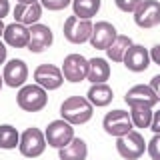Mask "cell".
<instances>
[{
    "mask_svg": "<svg viewBox=\"0 0 160 160\" xmlns=\"http://www.w3.org/2000/svg\"><path fill=\"white\" fill-rule=\"evenodd\" d=\"M92 114H94V106L88 102L86 96H68L60 104V116L72 126L86 124L92 118Z\"/></svg>",
    "mask_w": 160,
    "mask_h": 160,
    "instance_id": "6da1fadb",
    "label": "cell"
},
{
    "mask_svg": "<svg viewBox=\"0 0 160 160\" xmlns=\"http://www.w3.org/2000/svg\"><path fill=\"white\" fill-rule=\"evenodd\" d=\"M16 104L24 112H40V110H44L46 104H48V90L38 86L36 82L24 84L22 88H18Z\"/></svg>",
    "mask_w": 160,
    "mask_h": 160,
    "instance_id": "7a4b0ae2",
    "label": "cell"
},
{
    "mask_svg": "<svg viewBox=\"0 0 160 160\" xmlns=\"http://www.w3.org/2000/svg\"><path fill=\"white\" fill-rule=\"evenodd\" d=\"M18 150L24 158H38L46 150V136H44V132L36 126H30L24 132H20Z\"/></svg>",
    "mask_w": 160,
    "mask_h": 160,
    "instance_id": "3957f363",
    "label": "cell"
},
{
    "mask_svg": "<svg viewBox=\"0 0 160 160\" xmlns=\"http://www.w3.org/2000/svg\"><path fill=\"white\" fill-rule=\"evenodd\" d=\"M116 150L124 160H138L146 152V140L138 130H130L128 134L116 138Z\"/></svg>",
    "mask_w": 160,
    "mask_h": 160,
    "instance_id": "277c9868",
    "label": "cell"
},
{
    "mask_svg": "<svg viewBox=\"0 0 160 160\" xmlns=\"http://www.w3.org/2000/svg\"><path fill=\"white\" fill-rule=\"evenodd\" d=\"M44 136H46L48 146L60 150L74 138V126L70 122H66V120H62V118L52 120V122L46 126V130H44Z\"/></svg>",
    "mask_w": 160,
    "mask_h": 160,
    "instance_id": "5b68a950",
    "label": "cell"
},
{
    "mask_svg": "<svg viewBox=\"0 0 160 160\" xmlns=\"http://www.w3.org/2000/svg\"><path fill=\"white\" fill-rule=\"evenodd\" d=\"M94 24L86 18H78V16H68L64 20V38L70 44H84L90 40Z\"/></svg>",
    "mask_w": 160,
    "mask_h": 160,
    "instance_id": "8992f818",
    "label": "cell"
},
{
    "mask_svg": "<svg viewBox=\"0 0 160 160\" xmlns=\"http://www.w3.org/2000/svg\"><path fill=\"white\" fill-rule=\"evenodd\" d=\"M102 128L108 136H114V138L128 134L130 130H134L132 120H130V112H126V110H112V112H108L102 120Z\"/></svg>",
    "mask_w": 160,
    "mask_h": 160,
    "instance_id": "52a82bcc",
    "label": "cell"
},
{
    "mask_svg": "<svg viewBox=\"0 0 160 160\" xmlns=\"http://www.w3.org/2000/svg\"><path fill=\"white\" fill-rule=\"evenodd\" d=\"M62 76L64 80L72 84H78L88 76V58H84L82 54H68L62 62Z\"/></svg>",
    "mask_w": 160,
    "mask_h": 160,
    "instance_id": "ba28073f",
    "label": "cell"
},
{
    "mask_svg": "<svg viewBox=\"0 0 160 160\" xmlns=\"http://www.w3.org/2000/svg\"><path fill=\"white\" fill-rule=\"evenodd\" d=\"M2 80L4 84L10 88H22L28 80V66L24 60L20 58H12L8 62H4L2 68Z\"/></svg>",
    "mask_w": 160,
    "mask_h": 160,
    "instance_id": "9c48e42d",
    "label": "cell"
},
{
    "mask_svg": "<svg viewBox=\"0 0 160 160\" xmlns=\"http://www.w3.org/2000/svg\"><path fill=\"white\" fill-rule=\"evenodd\" d=\"M28 32H30V38H28V50L34 54H40L44 52V50H48L52 46L54 42V32L50 30V26L46 24H32V26H28Z\"/></svg>",
    "mask_w": 160,
    "mask_h": 160,
    "instance_id": "30bf717a",
    "label": "cell"
},
{
    "mask_svg": "<svg viewBox=\"0 0 160 160\" xmlns=\"http://www.w3.org/2000/svg\"><path fill=\"white\" fill-rule=\"evenodd\" d=\"M134 22L138 28H154L160 24V2L158 0H144L134 10Z\"/></svg>",
    "mask_w": 160,
    "mask_h": 160,
    "instance_id": "8fae6325",
    "label": "cell"
},
{
    "mask_svg": "<svg viewBox=\"0 0 160 160\" xmlns=\"http://www.w3.org/2000/svg\"><path fill=\"white\" fill-rule=\"evenodd\" d=\"M34 82L44 90H58L64 84L62 70L54 64H40L34 70Z\"/></svg>",
    "mask_w": 160,
    "mask_h": 160,
    "instance_id": "7c38bea8",
    "label": "cell"
},
{
    "mask_svg": "<svg viewBox=\"0 0 160 160\" xmlns=\"http://www.w3.org/2000/svg\"><path fill=\"white\" fill-rule=\"evenodd\" d=\"M118 36V30L106 20H100L92 26V34H90V46L96 50H106L110 44L114 42V38Z\"/></svg>",
    "mask_w": 160,
    "mask_h": 160,
    "instance_id": "4fadbf2b",
    "label": "cell"
},
{
    "mask_svg": "<svg viewBox=\"0 0 160 160\" xmlns=\"http://www.w3.org/2000/svg\"><path fill=\"white\" fill-rule=\"evenodd\" d=\"M150 62H152V60H150V52L142 44H132V46L126 50L124 60H122V64L130 72H144V70L150 66Z\"/></svg>",
    "mask_w": 160,
    "mask_h": 160,
    "instance_id": "5bb4252c",
    "label": "cell"
},
{
    "mask_svg": "<svg viewBox=\"0 0 160 160\" xmlns=\"http://www.w3.org/2000/svg\"><path fill=\"white\" fill-rule=\"evenodd\" d=\"M124 102L128 106H146V108H154L158 104L156 94L152 92V88L148 84H136L126 92L124 96Z\"/></svg>",
    "mask_w": 160,
    "mask_h": 160,
    "instance_id": "9a60e30c",
    "label": "cell"
},
{
    "mask_svg": "<svg viewBox=\"0 0 160 160\" xmlns=\"http://www.w3.org/2000/svg\"><path fill=\"white\" fill-rule=\"evenodd\" d=\"M28 38H30V32H28V26L24 24H18V22H12L4 28V34H2V40L6 46H12V48H26L28 46Z\"/></svg>",
    "mask_w": 160,
    "mask_h": 160,
    "instance_id": "2e32d148",
    "label": "cell"
},
{
    "mask_svg": "<svg viewBox=\"0 0 160 160\" xmlns=\"http://www.w3.org/2000/svg\"><path fill=\"white\" fill-rule=\"evenodd\" d=\"M42 16V4L32 2V4H16L14 6V22L24 24V26H32L36 24Z\"/></svg>",
    "mask_w": 160,
    "mask_h": 160,
    "instance_id": "e0dca14e",
    "label": "cell"
},
{
    "mask_svg": "<svg viewBox=\"0 0 160 160\" xmlns=\"http://www.w3.org/2000/svg\"><path fill=\"white\" fill-rule=\"evenodd\" d=\"M88 156V146L86 140L74 136L64 148L58 150V160H86Z\"/></svg>",
    "mask_w": 160,
    "mask_h": 160,
    "instance_id": "ac0fdd59",
    "label": "cell"
},
{
    "mask_svg": "<svg viewBox=\"0 0 160 160\" xmlns=\"http://www.w3.org/2000/svg\"><path fill=\"white\" fill-rule=\"evenodd\" d=\"M86 98H88V102L92 104V106L104 108V106H108V104L112 102L114 90L110 88L106 82L104 84H92V86L88 88V92H86Z\"/></svg>",
    "mask_w": 160,
    "mask_h": 160,
    "instance_id": "d6986e66",
    "label": "cell"
},
{
    "mask_svg": "<svg viewBox=\"0 0 160 160\" xmlns=\"http://www.w3.org/2000/svg\"><path fill=\"white\" fill-rule=\"evenodd\" d=\"M92 84H104L110 80V64L106 58H90L88 60V76Z\"/></svg>",
    "mask_w": 160,
    "mask_h": 160,
    "instance_id": "ffe728a7",
    "label": "cell"
},
{
    "mask_svg": "<svg viewBox=\"0 0 160 160\" xmlns=\"http://www.w3.org/2000/svg\"><path fill=\"white\" fill-rule=\"evenodd\" d=\"M132 38L126 36V34H118L116 38H114V42L110 44V46L106 48V56L108 60H112V62H122L124 60V54H126V50L132 46Z\"/></svg>",
    "mask_w": 160,
    "mask_h": 160,
    "instance_id": "44dd1931",
    "label": "cell"
},
{
    "mask_svg": "<svg viewBox=\"0 0 160 160\" xmlns=\"http://www.w3.org/2000/svg\"><path fill=\"white\" fill-rule=\"evenodd\" d=\"M100 6H102V0H72L74 16L86 18V20H90L92 16H96Z\"/></svg>",
    "mask_w": 160,
    "mask_h": 160,
    "instance_id": "7402d4cb",
    "label": "cell"
},
{
    "mask_svg": "<svg viewBox=\"0 0 160 160\" xmlns=\"http://www.w3.org/2000/svg\"><path fill=\"white\" fill-rule=\"evenodd\" d=\"M20 142V132L12 124H0V148L14 150Z\"/></svg>",
    "mask_w": 160,
    "mask_h": 160,
    "instance_id": "603a6c76",
    "label": "cell"
},
{
    "mask_svg": "<svg viewBox=\"0 0 160 160\" xmlns=\"http://www.w3.org/2000/svg\"><path fill=\"white\" fill-rule=\"evenodd\" d=\"M130 120H132L134 128H150V122H152V108L130 106Z\"/></svg>",
    "mask_w": 160,
    "mask_h": 160,
    "instance_id": "cb8c5ba5",
    "label": "cell"
},
{
    "mask_svg": "<svg viewBox=\"0 0 160 160\" xmlns=\"http://www.w3.org/2000/svg\"><path fill=\"white\" fill-rule=\"evenodd\" d=\"M146 152L152 160H160V134H154L146 142Z\"/></svg>",
    "mask_w": 160,
    "mask_h": 160,
    "instance_id": "d4e9b609",
    "label": "cell"
},
{
    "mask_svg": "<svg viewBox=\"0 0 160 160\" xmlns=\"http://www.w3.org/2000/svg\"><path fill=\"white\" fill-rule=\"evenodd\" d=\"M42 8L50 10V12H58V10H64L66 6L72 4V0H40Z\"/></svg>",
    "mask_w": 160,
    "mask_h": 160,
    "instance_id": "484cf974",
    "label": "cell"
},
{
    "mask_svg": "<svg viewBox=\"0 0 160 160\" xmlns=\"http://www.w3.org/2000/svg\"><path fill=\"white\" fill-rule=\"evenodd\" d=\"M142 2L144 0H114V4H116L118 10H122V12H132V14Z\"/></svg>",
    "mask_w": 160,
    "mask_h": 160,
    "instance_id": "4316f807",
    "label": "cell"
},
{
    "mask_svg": "<svg viewBox=\"0 0 160 160\" xmlns=\"http://www.w3.org/2000/svg\"><path fill=\"white\" fill-rule=\"evenodd\" d=\"M150 130L154 134H160V110L158 112H152V122H150Z\"/></svg>",
    "mask_w": 160,
    "mask_h": 160,
    "instance_id": "83f0119b",
    "label": "cell"
},
{
    "mask_svg": "<svg viewBox=\"0 0 160 160\" xmlns=\"http://www.w3.org/2000/svg\"><path fill=\"white\" fill-rule=\"evenodd\" d=\"M150 88H152V92L156 94V98H158V102H160V74H156L152 80H150V84H148Z\"/></svg>",
    "mask_w": 160,
    "mask_h": 160,
    "instance_id": "f1b7e54d",
    "label": "cell"
},
{
    "mask_svg": "<svg viewBox=\"0 0 160 160\" xmlns=\"http://www.w3.org/2000/svg\"><path fill=\"white\" fill-rule=\"evenodd\" d=\"M148 52H150V60H152L154 64H158V66H160V44L152 46V48L148 50Z\"/></svg>",
    "mask_w": 160,
    "mask_h": 160,
    "instance_id": "f546056e",
    "label": "cell"
},
{
    "mask_svg": "<svg viewBox=\"0 0 160 160\" xmlns=\"http://www.w3.org/2000/svg\"><path fill=\"white\" fill-rule=\"evenodd\" d=\"M8 12H10V2L8 0H0V20L8 16Z\"/></svg>",
    "mask_w": 160,
    "mask_h": 160,
    "instance_id": "4dcf8cb0",
    "label": "cell"
},
{
    "mask_svg": "<svg viewBox=\"0 0 160 160\" xmlns=\"http://www.w3.org/2000/svg\"><path fill=\"white\" fill-rule=\"evenodd\" d=\"M6 56H8V48L4 44V40H0V64L6 62Z\"/></svg>",
    "mask_w": 160,
    "mask_h": 160,
    "instance_id": "1f68e13d",
    "label": "cell"
},
{
    "mask_svg": "<svg viewBox=\"0 0 160 160\" xmlns=\"http://www.w3.org/2000/svg\"><path fill=\"white\" fill-rule=\"evenodd\" d=\"M32 2H40V0H18V4H32Z\"/></svg>",
    "mask_w": 160,
    "mask_h": 160,
    "instance_id": "d6a6232c",
    "label": "cell"
},
{
    "mask_svg": "<svg viewBox=\"0 0 160 160\" xmlns=\"http://www.w3.org/2000/svg\"><path fill=\"white\" fill-rule=\"evenodd\" d=\"M4 28H6V24L0 20V38H2V34H4Z\"/></svg>",
    "mask_w": 160,
    "mask_h": 160,
    "instance_id": "836d02e7",
    "label": "cell"
},
{
    "mask_svg": "<svg viewBox=\"0 0 160 160\" xmlns=\"http://www.w3.org/2000/svg\"><path fill=\"white\" fill-rule=\"evenodd\" d=\"M2 86H4V80H2V74H0V90H2Z\"/></svg>",
    "mask_w": 160,
    "mask_h": 160,
    "instance_id": "e575fe53",
    "label": "cell"
},
{
    "mask_svg": "<svg viewBox=\"0 0 160 160\" xmlns=\"http://www.w3.org/2000/svg\"><path fill=\"white\" fill-rule=\"evenodd\" d=\"M28 160H34V158H28Z\"/></svg>",
    "mask_w": 160,
    "mask_h": 160,
    "instance_id": "d590c367",
    "label": "cell"
}]
</instances>
